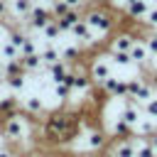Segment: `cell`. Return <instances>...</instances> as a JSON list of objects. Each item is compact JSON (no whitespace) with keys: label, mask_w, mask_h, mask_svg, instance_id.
<instances>
[{"label":"cell","mask_w":157,"mask_h":157,"mask_svg":"<svg viewBox=\"0 0 157 157\" xmlns=\"http://www.w3.org/2000/svg\"><path fill=\"white\" fill-rule=\"evenodd\" d=\"M39 56H42L44 66H49V64H54V61L61 59V49H59L54 42H47L44 47H39Z\"/></svg>","instance_id":"cell-13"},{"label":"cell","mask_w":157,"mask_h":157,"mask_svg":"<svg viewBox=\"0 0 157 157\" xmlns=\"http://www.w3.org/2000/svg\"><path fill=\"white\" fill-rule=\"evenodd\" d=\"M135 132H137L140 137H150L152 132H157V120H152V118H140V123L135 125Z\"/></svg>","instance_id":"cell-19"},{"label":"cell","mask_w":157,"mask_h":157,"mask_svg":"<svg viewBox=\"0 0 157 157\" xmlns=\"http://www.w3.org/2000/svg\"><path fill=\"white\" fill-rule=\"evenodd\" d=\"M101 157H115V155H113L110 150H103V152H101Z\"/></svg>","instance_id":"cell-30"},{"label":"cell","mask_w":157,"mask_h":157,"mask_svg":"<svg viewBox=\"0 0 157 157\" xmlns=\"http://www.w3.org/2000/svg\"><path fill=\"white\" fill-rule=\"evenodd\" d=\"M2 140H5V137H2V132H0V145H2Z\"/></svg>","instance_id":"cell-33"},{"label":"cell","mask_w":157,"mask_h":157,"mask_svg":"<svg viewBox=\"0 0 157 157\" xmlns=\"http://www.w3.org/2000/svg\"><path fill=\"white\" fill-rule=\"evenodd\" d=\"M128 2H130V0H110V2H108V5H110V7H113V10H120V12H123V10H125V5H128Z\"/></svg>","instance_id":"cell-28"},{"label":"cell","mask_w":157,"mask_h":157,"mask_svg":"<svg viewBox=\"0 0 157 157\" xmlns=\"http://www.w3.org/2000/svg\"><path fill=\"white\" fill-rule=\"evenodd\" d=\"M69 34L74 37V44H76V47H81V49L96 47V44L101 42V39H96V32L88 27V22H86L83 17H81V20H78V22L71 27V29H69Z\"/></svg>","instance_id":"cell-4"},{"label":"cell","mask_w":157,"mask_h":157,"mask_svg":"<svg viewBox=\"0 0 157 157\" xmlns=\"http://www.w3.org/2000/svg\"><path fill=\"white\" fill-rule=\"evenodd\" d=\"M74 96V88H71V83H66V81H61V83H54V98L59 101V105H64L69 98Z\"/></svg>","instance_id":"cell-18"},{"label":"cell","mask_w":157,"mask_h":157,"mask_svg":"<svg viewBox=\"0 0 157 157\" xmlns=\"http://www.w3.org/2000/svg\"><path fill=\"white\" fill-rule=\"evenodd\" d=\"M54 20H56V25H59V29H61V32H69V29L81 20V10H69V12H64V15L54 17Z\"/></svg>","instance_id":"cell-14"},{"label":"cell","mask_w":157,"mask_h":157,"mask_svg":"<svg viewBox=\"0 0 157 157\" xmlns=\"http://www.w3.org/2000/svg\"><path fill=\"white\" fill-rule=\"evenodd\" d=\"M103 93L105 96H113V98H125L128 96V78H120V76H108L103 83H101Z\"/></svg>","instance_id":"cell-8"},{"label":"cell","mask_w":157,"mask_h":157,"mask_svg":"<svg viewBox=\"0 0 157 157\" xmlns=\"http://www.w3.org/2000/svg\"><path fill=\"white\" fill-rule=\"evenodd\" d=\"M81 17H83V20L88 22V27H91L93 32H98L101 37L115 32V25H118L115 10H113L110 5H98V2H96V5H91Z\"/></svg>","instance_id":"cell-1"},{"label":"cell","mask_w":157,"mask_h":157,"mask_svg":"<svg viewBox=\"0 0 157 157\" xmlns=\"http://www.w3.org/2000/svg\"><path fill=\"white\" fill-rule=\"evenodd\" d=\"M64 2L69 10H83V5H86V0H64Z\"/></svg>","instance_id":"cell-26"},{"label":"cell","mask_w":157,"mask_h":157,"mask_svg":"<svg viewBox=\"0 0 157 157\" xmlns=\"http://www.w3.org/2000/svg\"><path fill=\"white\" fill-rule=\"evenodd\" d=\"M108 56H110L113 64H118V66H130V64H132V59H130L128 52H108Z\"/></svg>","instance_id":"cell-23"},{"label":"cell","mask_w":157,"mask_h":157,"mask_svg":"<svg viewBox=\"0 0 157 157\" xmlns=\"http://www.w3.org/2000/svg\"><path fill=\"white\" fill-rule=\"evenodd\" d=\"M135 157H157V150L150 145V140H140V135H137L135 137Z\"/></svg>","instance_id":"cell-17"},{"label":"cell","mask_w":157,"mask_h":157,"mask_svg":"<svg viewBox=\"0 0 157 157\" xmlns=\"http://www.w3.org/2000/svg\"><path fill=\"white\" fill-rule=\"evenodd\" d=\"M135 39L137 37L130 29H118V32H113V37L108 42V52H128L130 54V47H132Z\"/></svg>","instance_id":"cell-7"},{"label":"cell","mask_w":157,"mask_h":157,"mask_svg":"<svg viewBox=\"0 0 157 157\" xmlns=\"http://www.w3.org/2000/svg\"><path fill=\"white\" fill-rule=\"evenodd\" d=\"M25 76H27V74L5 76V78H2V83H5V88H7L10 93H17V96H20V91H25Z\"/></svg>","instance_id":"cell-16"},{"label":"cell","mask_w":157,"mask_h":157,"mask_svg":"<svg viewBox=\"0 0 157 157\" xmlns=\"http://www.w3.org/2000/svg\"><path fill=\"white\" fill-rule=\"evenodd\" d=\"M142 113L152 120H157V96H152L147 103H142Z\"/></svg>","instance_id":"cell-24"},{"label":"cell","mask_w":157,"mask_h":157,"mask_svg":"<svg viewBox=\"0 0 157 157\" xmlns=\"http://www.w3.org/2000/svg\"><path fill=\"white\" fill-rule=\"evenodd\" d=\"M10 15V0H0V20Z\"/></svg>","instance_id":"cell-27"},{"label":"cell","mask_w":157,"mask_h":157,"mask_svg":"<svg viewBox=\"0 0 157 157\" xmlns=\"http://www.w3.org/2000/svg\"><path fill=\"white\" fill-rule=\"evenodd\" d=\"M20 108H22V113L25 115H39L42 110H44V101L39 98V96H25L22 98V103H20Z\"/></svg>","instance_id":"cell-12"},{"label":"cell","mask_w":157,"mask_h":157,"mask_svg":"<svg viewBox=\"0 0 157 157\" xmlns=\"http://www.w3.org/2000/svg\"><path fill=\"white\" fill-rule=\"evenodd\" d=\"M147 10H150V0H130V2L125 5L123 15H125L128 20H132V22H142L145 15H147Z\"/></svg>","instance_id":"cell-11"},{"label":"cell","mask_w":157,"mask_h":157,"mask_svg":"<svg viewBox=\"0 0 157 157\" xmlns=\"http://www.w3.org/2000/svg\"><path fill=\"white\" fill-rule=\"evenodd\" d=\"M81 147H76V150H81V152H98V150H105L108 147V132H103L101 128H91V130H83L81 132Z\"/></svg>","instance_id":"cell-3"},{"label":"cell","mask_w":157,"mask_h":157,"mask_svg":"<svg viewBox=\"0 0 157 157\" xmlns=\"http://www.w3.org/2000/svg\"><path fill=\"white\" fill-rule=\"evenodd\" d=\"M52 2H56V0H47V5H52Z\"/></svg>","instance_id":"cell-34"},{"label":"cell","mask_w":157,"mask_h":157,"mask_svg":"<svg viewBox=\"0 0 157 157\" xmlns=\"http://www.w3.org/2000/svg\"><path fill=\"white\" fill-rule=\"evenodd\" d=\"M78 157H88V155H78Z\"/></svg>","instance_id":"cell-35"},{"label":"cell","mask_w":157,"mask_h":157,"mask_svg":"<svg viewBox=\"0 0 157 157\" xmlns=\"http://www.w3.org/2000/svg\"><path fill=\"white\" fill-rule=\"evenodd\" d=\"M2 74H5V61H2V56H0V78H2Z\"/></svg>","instance_id":"cell-31"},{"label":"cell","mask_w":157,"mask_h":157,"mask_svg":"<svg viewBox=\"0 0 157 157\" xmlns=\"http://www.w3.org/2000/svg\"><path fill=\"white\" fill-rule=\"evenodd\" d=\"M59 49H61V59H64V61H69V64L81 61V54H83V49H81V47L69 44V47H59Z\"/></svg>","instance_id":"cell-21"},{"label":"cell","mask_w":157,"mask_h":157,"mask_svg":"<svg viewBox=\"0 0 157 157\" xmlns=\"http://www.w3.org/2000/svg\"><path fill=\"white\" fill-rule=\"evenodd\" d=\"M147 140H150V145H152V147H155V150H157V132H152V135H150V137H147Z\"/></svg>","instance_id":"cell-29"},{"label":"cell","mask_w":157,"mask_h":157,"mask_svg":"<svg viewBox=\"0 0 157 157\" xmlns=\"http://www.w3.org/2000/svg\"><path fill=\"white\" fill-rule=\"evenodd\" d=\"M88 76L93 81V86H101L108 76H113V59L105 56H93L88 64Z\"/></svg>","instance_id":"cell-6"},{"label":"cell","mask_w":157,"mask_h":157,"mask_svg":"<svg viewBox=\"0 0 157 157\" xmlns=\"http://www.w3.org/2000/svg\"><path fill=\"white\" fill-rule=\"evenodd\" d=\"M54 20V15H52V7H47V5H39V2H34L32 7H29V12H27V17H25V22L32 27V29H37V32H42L49 22Z\"/></svg>","instance_id":"cell-5"},{"label":"cell","mask_w":157,"mask_h":157,"mask_svg":"<svg viewBox=\"0 0 157 157\" xmlns=\"http://www.w3.org/2000/svg\"><path fill=\"white\" fill-rule=\"evenodd\" d=\"M39 34H44V39H47V42H56V39H59V34H61V29H59L56 20H52V22H49Z\"/></svg>","instance_id":"cell-22"},{"label":"cell","mask_w":157,"mask_h":157,"mask_svg":"<svg viewBox=\"0 0 157 157\" xmlns=\"http://www.w3.org/2000/svg\"><path fill=\"white\" fill-rule=\"evenodd\" d=\"M22 69H25V74H34V71H39V69H47V66H44V61H42L39 52H34V54H27V56H22Z\"/></svg>","instance_id":"cell-15"},{"label":"cell","mask_w":157,"mask_h":157,"mask_svg":"<svg viewBox=\"0 0 157 157\" xmlns=\"http://www.w3.org/2000/svg\"><path fill=\"white\" fill-rule=\"evenodd\" d=\"M0 132H2V137H5V142H10V145H20L25 137H27V115L22 113H10V115H5L2 118V125H0Z\"/></svg>","instance_id":"cell-2"},{"label":"cell","mask_w":157,"mask_h":157,"mask_svg":"<svg viewBox=\"0 0 157 157\" xmlns=\"http://www.w3.org/2000/svg\"><path fill=\"white\" fill-rule=\"evenodd\" d=\"M47 71H49V78H52L54 83H61V81L71 83V64H69V61L59 59V61L49 64V66H47Z\"/></svg>","instance_id":"cell-9"},{"label":"cell","mask_w":157,"mask_h":157,"mask_svg":"<svg viewBox=\"0 0 157 157\" xmlns=\"http://www.w3.org/2000/svg\"><path fill=\"white\" fill-rule=\"evenodd\" d=\"M152 78H155V83H157V66L152 69Z\"/></svg>","instance_id":"cell-32"},{"label":"cell","mask_w":157,"mask_h":157,"mask_svg":"<svg viewBox=\"0 0 157 157\" xmlns=\"http://www.w3.org/2000/svg\"><path fill=\"white\" fill-rule=\"evenodd\" d=\"M110 152L115 157H135V137H113V142L108 145Z\"/></svg>","instance_id":"cell-10"},{"label":"cell","mask_w":157,"mask_h":157,"mask_svg":"<svg viewBox=\"0 0 157 157\" xmlns=\"http://www.w3.org/2000/svg\"><path fill=\"white\" fill-rule=\"evenodd\" d=\"M0 56H2V61H12V59H20L22 54L17 52V47L10 39H2L0 42Z\"/></svg>","instance_id":"cell-20"},{"label":"cell","mask_w":157,"mask_h":157,"mask_svg":"<svg viewBox=\"0 0 157 157\" xmlns=\"http://www.w3.org/2000/svg\"><path fill=\"white\" fill-rule=\"evenodd\" d=\"M0 157H17L15 145H0Z\"/></svg>","instance_id":"cell-25"}]
</instances>
